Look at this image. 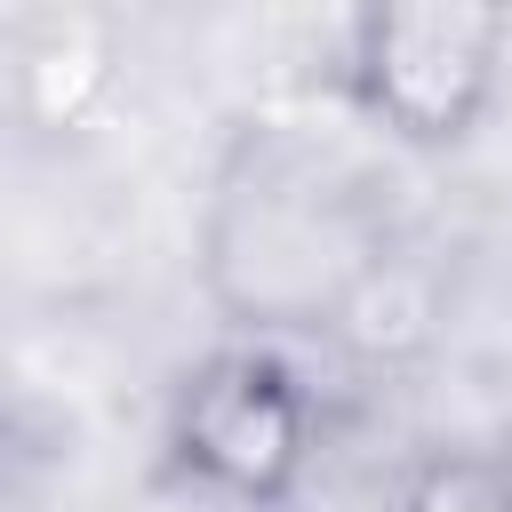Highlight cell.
<instances>
[{
	"label": "cell",
	"mask_w": 512,
	"mask_h": 512,
	"mask_svg": "<svg viewBox=\"0 0 512 512\" xmlns=\"http://www.w3.org/2000/svg\"><path fill=\"white\" fill-rule=\"evenodd\" d=\"M392 256V216L368 168L280 120L232 136L200 208V288L248 344L328 336Z\"/></svg>",
	"instance_id": "obj_1"
},
{
	"label": "cell",
	"mask_w": 512,
	"mask_h": 512,
	"mask_svg": "<svg viewBox=\"0 0 512 512\" xmlns=\"http://www.w3.org/2000/svg\"><path fill=\"white\" fill-rule=\"evenodd\" d=\"M512 56L504 8L464 0H392L352 8L336 32V88L344 104L400 152H456L496 112Z\"/></svg>",
	"instance_id": "obj_2"
},
{
	"label": "cell",
	"mask_w": 512,
	"mask_h": 512,
	"mask_svg": "<svg viewBox=\"0 0 512 512\" xmlns=\"http://www.w3.org/2000/svg\"><path fill=\"white\" fill-rule=\"evenodd\" d=\"M312 448H320L312 384L272 344H248V336L216 344L208 360L184 368L168 400V464L216 504H240V512L288 504Z\"/></svg>",
	"instance_id": "obj_3"
},
{
	"label": "cell",
	"mask_w": 512,
	"mask_h": 512,
	"mask_svg": "<svg viewBox=\"0 0 512 512\" xmlns=\"http://www.w3.org/2000/svg\"><path fill=\"white\" fill-rule=\"evenodd\" d=\"M120 88V40L104 16H40L16 48V104L32 128H88Z\"/></svg>",
	"instance_id": "obj_4"
},
{
	"label": "cell",
	"mask_w": 512,
	"mask_h": 512,
	"mask_svg": "<svg viewBox=\"0 0 512 512\" xmlns=\"http://www.w3.org/2000/svg\"><path fill=\"white\" fill-rule=\"evenodd\" d=\"M392 512H512V456L440 448L400 480Z\"/></svg>",
	"instance_id": "obj_5"
},
{
	"label": "cell",
	"mask_w": 512,
	"mask_h": 512,
	"mask_svg": "<svg viewBox=\"0 0 512 512\" xmlns=\"http://www.w3.org/2000/svg\"><path fill=\"white\" fill-rule=\"evenodd\" d=\"M32 416H24V400H16V384L0 376V512L24 496V472H32Z\"/></svg>",
	"instance_id": "obj_6"
}]
</instances>
